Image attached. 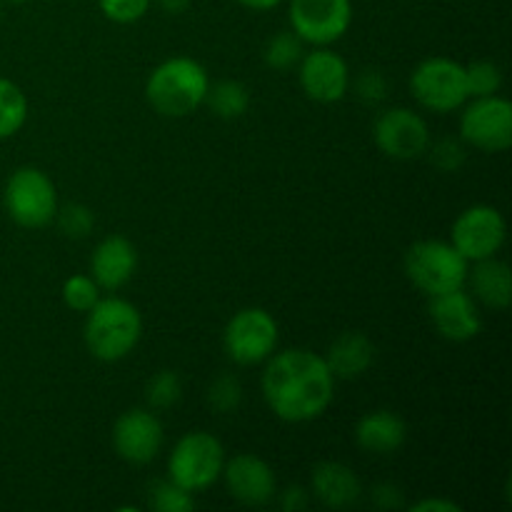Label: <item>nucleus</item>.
I'll use <instances>...</instances> for the list:
<instances>
[{"mask_svg":"<svg viewBox=\"0 0 512 512\" xmlns=\"http://www.w3.org/2000/svg\"><path fill=\"white\" fill-rule=\"evenodd\" d=\"M265 405L283 423H310L330 408L335 398V375L323 355L305 348L273 353L265 360Z\"/></svg>","mask_w":512,"mask_h":512,"instance_id":"1","label":"nucleus"},{"mask_svg":"<svg viewBox=\"0 0 512 512\" xmlns=\"http://www.w3.org/2000/svg\"><path fill=\"white\" fill-rule=\"evenodd\" d=\"M83 340L88 353L100 363H118L138 348L143 338L140 310L125 298H100L88 310Z\"/></svg>","mask_w":512,"mask_h":512,"instance_id":"2","label":"nucleus"},{"mask_svg":"<svg viewBox=\"0 0 512 512\" xmlns=\"http://www.w3.org/2000/svg\"><path fill=\"white\" fill-rule=\"evenodd\" d=\"M210 75L188 55L163 60L145 80V98L163 118H185L205 103Z\"/></svg>","mask_w":512,"mask_h":512,"instance_id":"3","label":"nucleus"},{"mask_svg":"<svg viewBox=\"0 0 512 512\" xmlns=\"http://www.w3.org/2000/svg\"><path fill=\"white\" fill-rule=\"evenodd\" d=\"M410 283L428 298L465 288L470 263L445 240H418L408 248L403 260Z\"/></svg>","mask_w":512,"mask_h":512,"instance_id":"4","label":"nucleus"},{"mask_svg":"<svg viewBox=\"0 0 512 512\" xmlns=\"http://www.w3.org/2000/svg\"><path fill=\"white\" fill-rule=\"evenodd\" d=\"M223 465V443L208 430H193L175 443L168 458V480L188 493H203L218 483Z\"/></svg>","mask_w":512,"mask_h":512,"instance_id":"5","label":"nucleus"},{"mask_svg":"<svg viewBox=\"0 0 512 512\" xmlns=\"http://www.w3.org/2000/svg\"><path fill=\"white\" fill-rule=\"evenodd\" d=\"M3 205L10 220L20 228L40 230L58 215V190L55 183L33 165L13 170L3 190Z\"/></svg>","mask_w":512,"mask_h":512,"instance_id":"6","label":"nucleus"},{"mask_svg":"<svg viewBox=\"0 0 512 512\" xmlns=\"http://www.w3.org/2000/svg\"><path fill=\"white\" fill-rule=\"evenodd\" d=\"M410 93L430 113H453L470 100L465 65L458 60L433 55L425 58L410 75Z\"/></svg>","mask_w":512,"mask_h":512,"instance_id":"7","label":"nucleus"},{"mask_svg":"<svg viewBox=\"0 0 512 512\" xmlns=\"http://www.w3.org/2000/svg\"><path fill=\"white\" fill-rule=\"evenodd\" d=\"M280 328L265 308H243L228 320L223 333L225 353L238 365H260L278 348Z\"/></svg>","mask_w":512,"mask_h":512,"instance_id":"8","label":"nucleus"},{"mask_svg":"<svg viewBox=\"0 0 512 512\" xmlns=\"http://www.w3.org/2000/svg\"><path fill=\"white\" fill-rule=\"evenodd\" d=\"M460 140L483 153H503L512 145V105L503 95L470 98L460 115Z\"/></svg>","mask_w":512,"mask_h":512,"instance_id":"9","label":"nucleus"},{"mask_svg":"<svg viewBox=\"0 0 512 512\" xmlns=\"http://www.w3.org/2000/svg\"><path fill=\"white\" fill-rule=\"evenodd\" d=\"M508 238L503 213L493 205H470L455 218L450 228V243L468 263L495 258Z\"/></svg>","mask_w":512,"mask_h":512,"instance_id":"10","label":"nucleus"},{"mask_svg":"<svg viewBox=\"0 0 512 512\" xmlns=\"http://www.w3.org/2000/svg\"><path fill=\"white\" fill-rule=\"evenodd\" d=\"M293 33L313 48H325L343 38L353 25V0H290Z\"/></svg>","mask_w":512,"mask_h":512,"instance_id":"11","label":"nucleus"},{"mask_svg":"<svg viewBox=\"0 0 512 512\" xmlns=\"http://www.w3.org/2000/svg\"><path fill=\"white\" fill-rule=\"evenodd\" d=\"M373 138L380 153L393 160H415L428 150L430 128L420 113L410 108H388L375 118Z\"/></svg>","mask_w":512,"mask_h":512,"instance_id":"12","label":"nucleus"},{"mask_svg":"<svg viewBox=\"0 0 512 512\" xmlns=\"http://www.w3.org/2000/svg\"><path fill=\"white\" fill-rule=\"evenodd\" d=\"M163 423L150 408L125 410L113 425V448L130 465H148L163 450Z\"/></svg>","mask_w":512,"mask_h":512,"instance_id":"13","label":"nucleus"},{"mask_svg":"<svg viewBox=\"0 0 512 512\" xmlns=\"http://www.w3.org/2000/svg\"><path fill=\"white\" fill-rule=\"evenodd\" d=\"M300 88L315 103H338L350 90V68L343 55L325 48H313L300 58Z\"/></svg>","mask_w":512,"mask_h":512,"instance_id":"14","label":"nucleus"},{"mask_svg":"<svg viewBox=\"0 0 512 512\" xmlns=\"http://www.w3.org/2000/svg\"><path fill=\"white\" fill-rule=\"evenodd\" d=\"M230 498L248 508H263L278 493V480L268 460L253 453H240L225 460L223 475Z\"/></svg>","mask_w":512,"mask_h":512,"instance_id":"15","label":"nucleus"},{"mask_svg":"<svg viewBox=\"0 0 512 512\" xmlns=\"http://www.w3.org/2000/svg\"><path fill=\"white\" fill-rule=\"evenodd\" d=\"M428 313L440 338L450 340V343H468V340L478 338L480 328H483L478 303L465 288L433 295L428 303Z\"/></svg>","mask_w":512,"mask_h":512,"instance_id":"16","label":"nucleus"},{"mask_svg":"<svg viewBox=\"0 0 512 512\" xmlns=\"http://www.w3.org/2000/svg\"><path fill=\"white\" fill-rule=\"evenodd\" d=\"M135 268H138V250L133 240L120 233L105 235L90 255V278L108 293L125 288L133 280Z\"/></svg>","mask_w":512,"mask_h":512,"instance_id":"17","label":"nucleus"},{"mask_svg":"<svg viewBox=\"0 0 512 512\" xmlns=\"http://www.w3.org/2000/svg\"><path fill=\"white\" fill-rule=\"evenodd\" d=\"M408 440V425L393 410H370L355 425V443L370 455H393Z\"/></svg>","mask_w":512,"mask_h":512,"instance_id":"18","label":"nucleus"},{"mask_svg":"<svg viewBox=\"0 0 512 512\" xmlns=\"http://www.w3.org/2000/svg\"><path fill=\"white\" fill-rule=\"evenodd\" d=\"M310 490L325 508L343 510L358 503L363 485H360L353 468H348L345 463H335V460H325L313 468Z\"/></svg>","mask_w":512,"mask_h":512,"instance_id":"19","label":"nucleus"},{"mask_svg":"<svg viewBox=\"0 0 512 512\" xmlns=\"http://www.w3.org/2000/svg\"><path fill=\"white\" fill-rule=\"evenodd\" d=\"M323 358L335 380H355L373 368L375 345L365 333L348 330L328 345V353Z\"/></svg>","mask_w":512,"mask_h":512,"instance_id":"20","label":"nucleus"},{"mask_svg":"<svg viewBox=\"0 0 512 512\" xmlns=\"http://www.w3.org/2000/svg\"><path fill=\"white\" fill-rule=\"evenodd\" d=\"M468 283L473 288V298L480 300L490 310H508L512 303V273L510 265L495 258L478 260L473 270H468Z\"/></svg>","mask_w":512,"mask_h":512,"instance_id":"21","label":"nucleus"},{"mask_svg":"<svg viewBox=\"0 0 512 512\" xmlns=\"http://www.w3.org/2000/svg\"><path fill=\"white\" fill-rule=\"evenodd\" d=\"M205 103L213 110L218 118L223 120H238L248 113L250 108V90L245 88L240 80H220V83L210 85Z\"/></svg>","mask_w":512,"mask_h":512,"instance_id":"22","label":"nucleus"},{"mask_svg":"<svg viewBox=\"0 0 512 512\" xmlns=\"http://www.w3.org/2000/svg\"><path fill=\"white\" fill-rule=\"evenodd\" d=\"M28 120V98L23 88L8 78H0V140H8L23 130Z\"/></svg>","mask_w":512,"mask_h":512,"instance_id":"23","label":"nucleus"},{"mask_svg":"<svg viewBox=\"0 0 512 512\" xmlns=\"http://www.w3.org/2000/svg\"><path fill=\"white\" fill-rule=\"evenodd\" d=\"M305 53V43L293 30H280L265 43L263 58L265 65L273 70H290L300 63Z\"/></svg>","mask_w":512,"mask_h":512,"instance_id":"24","label":"nucleus"},{"mask_svg":"<svg viewBox=\"0 0 512 512\" xmlns=\"http://www.w3.org/2000/svg\"><path fill=\"white\" fill-rule=\"evenodd\" d=\"M183 398V380L175 370H158L145 385V403L150 410H168Z\"/></svg>","mask_w":512,"mask_h":512,"instance_id":"25","label":"nucleus"},{"mask_svg":"<svg viewBox=\"0 0 512 512\" xmlns=\"http://www.w3.org/2000/svg\"><path fill=\"white\" fill-rule=\"evenodd\" d=\"M148 508L158 512H190L195 508V498L173 480H158L150 485Z\"/></svg>","mask_w":512,"mask_h":512,"instance_id":"26","label":"nucleus"},{"mask_svg":"<svg viewBox=\"0 0 512 512\" xmlns=\"http://www.w3.org/2000/svg\"><path fill=\"white\" fill-rule=\"evenodd\" d=\"M465 78H468V95L470 98H485L495 95L503 88V70L490 60H475L465 65Z\"/></svg>","mask_w":512,"mask_h":512,"instance_id":"27","label":"nucleus"},{"mask_svg":"<svg viewBox=\"0 0 512 512\" xmlns=\"http://www.w3.org/2000/svg\"><path fill=\"white\" fill-rule=\"evenodd\" d=\"M243 403V385L235 375L223 373L210 383L208 388V405L220 415L235 413Z\"/></svg>","mask_w":512,"mask_h":512,"instance_id":"28","label":"nucleus"},{"mask_svg":"<svg viewBox=\"0 0 512 512\" xmlns=\"http://www.w3.org/2000/svg\"><path fill=\"white\" fill-rule=\"evenodd\" d=\"M100 300V288L90 275H70L63 285V303L75 313H88Z\"/></svg>","mask_w":512,"mask_h":512,"instance_id":"29","label":"nucleus"},{"mask_svg":"<svg viewBox=\"0 0 512 512\" xmlns=\"http://www.w3.org/2000/svg\"><path fill=\"white\" fill-rule=\"evenodd\" d=\"M425 153H430V163L438 170H443V173H458L465 165V158H468L465 143L460 138H440L435 143L430 140Z\"/></svg>","mask_w":512,"mask_h":512,"instance_id":"30","label":"nucleus"},{"mask_svg":"<svg viewBox=\"0 0 512 512\" xmlns=\"http://www.w3.org/2000/svg\"><path fill=\"white\" fill-rule=\"evenodd\" d=\"M55 220H58L63 235H68V238H75V240L88 238L95 228L93 210H90L88 205H80V203H70L65 205V208H58Z\"/></svg>","mask_w":512,"mask_h":512,"instance_id":"31","label":"nucleus"},{"mask_svg":"<svg viewBox=\"0 0 512 512\" xmlns=\"http://www.w3.org/2000/svg\"><path fill=\"white\" fill-rule=\"evenodd\" d=\"M98 5L100 13L108 20L118 25H130L148 15L153 0H98Z\"/></svg>","mask_w":512,"mask_h":512,"instance_id":"32","label":"nucleus"},{"mask_svg":"<svg viewBox=\"0 0 512 512\" xmlns=\"http://www.w3.org/2000/svg\"><path fill=\"white\" fill-rule=\"evenodd\" d=\"M355 93H358V98L368 105L383 103V100L388 98V78L375 68L363 70V73L358 75V80H355Z\"/></svg>","mask_w":512,"mask_h":512,"instance_id":"33","label":"nucleus"},{"mask_svg":"<svg viewBox=\"0 0 512 512\" xmlns=\"http://www.w3.org/2000/svg\"><path fill=\"white\" fill-rule=\"evenodd\" d=\"M373 503L383 510H393L403 505V493H400L398 485L393 483H380L373 490Z\"/></svg>","mask_w":512,"mask_h":512,"instance_id":"34","label":"nucleus"},{"mask_svg":"<svg viewBox=\"0 0 512 512\" xmlns=\"http://www.w3.org/2000/svg\"><path fill=\"white\" fill-rule=\"evenodd\" d=\"M310 503V493L305 488H300V485H290V488H285L283 493H280V508L285 512H300L308 508Z\"/></svg>","mask_w":512,"mask_h":512,"instance_id":"35","label":"nucleus"},{"mask_svg":"<svg viewBox=\"0 0 512 512\" xmlns=\"http://www.w3.org/2000/svg\"><path fill=\"white\" fill-rule=\"evenodd\" d=\"M415 512H460V505L453 500H438V498H425L413 505Z\"/></svg>","mask_w":512,"mask_h":512,"instance_id":"36","label":"nucleus"},{"mask_svg":"<svg viewBox=\"0 0 512 512\" xmlns=\"http://www.w3.org/2000/svg\"><path fill=\"white\" fill-rule=\"evenodd\" d=\"M235 3L243 5V8H248V10H255V13H265V10L278 8L283 0H235Z\"/></svg>","mask_w":512,"mask_h":512,"instance_id":"37","label":"nucleus"},{"mask_svg":"<svg viewBox=\"0 0 512 512\" xmlns=\"http://www.w3.org/2000/svg\"><path fill=\"white\" fill-rule=\"evenodd\" d=\"M158 5L163 10H168V13L178 15V13H183V10H188L190 0H158Z\"/></svg>","mask_w":512,"mask_h":512,"instance_id":"38","label":"nucleus"},{"mask_svg":"<svg viewBox=\"0 0 512 512\" xmlns=\"http://www.w3.org/2000/svg\"><path fill=\"white\" fill-rule=\"evenodd\" d=\"M10 3H28V0H10Z\"/></svg>","mask_w":512,"mask_h":512,"instance_id":"39","label":"nucleus"}]
</instances>
